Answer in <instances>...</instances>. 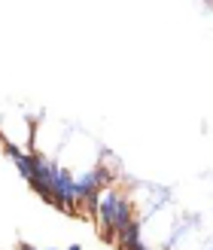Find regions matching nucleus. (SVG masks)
<instances>
[{
  "label": "nucleus",
  "instance_id": "obj_4",
  "mask_svg": "<svg viewBox=\"0 0 213 250\" xmlns=\"http://www.w3.org/2000/svg\"><path fill=\"white\" fill-rule=\"evenodd\" d=\"M67 250H82V244H70V247H67Z\"/></svg>",
  "mask_w": 213,
  "mask_h": 250
},
{
  "label": "nucleus",
  "instance_id": "obj_5",
  "mask_svg": "<svg viewBox=\"0 0 213 250\" xmlns=\"http://www.w3.org/2000/svg\"><path fill=\"white\" fill-rule=\"evenodd\" d=\"M49 250H58V247H49Z\"/></svg>",
  "mask_w": 213,
  "mask_h": 250
},
{
  "label": "nucleus",
  "instance_id": "obj_1",
  "mask_svg": "<svg viewBox=\"0 0 213 250\" xmlns=\"http://www.w3.org/2000/svg\"><path fill=\"white\" fill-rule=\"evenodd\" d=\"M97 223L104 226L107 235H119L128 223H134V205L116 186L97 192Z\"/></svg>",
  "mask_w": 213,
  "mask_h": 250
},
{
  "label": "nucleus",
  "instance_id": "obj_3",
  "mask_svg": "<svg viewBox=\"0 0 213 250\" xmlns=\"http://www.w3.org/2000/svg\"><path fill=\"white\" fill-rule=\"evenodd\" d=\"M19 247H21V250H37V247H31V244H24V241H19Z\"/></svg>",
  "mask_w": 213,
  "mask_h": 250
},
{
  "label": "nucleus",
  "instance_id": "obj_2",
  "mask_svg": "<svg viewBox=\"0 0 213 250\" xmlns=\"http://www.w3.org/2000/svg\"><path fill=\"white\" fill-rule=\"evenodd\" d=\"M119 250H146V244H143V238H134V241L119 244Z\"/></svg>",
  "mask_w": 213,
  "mask_h": 250
}]
</instances>
